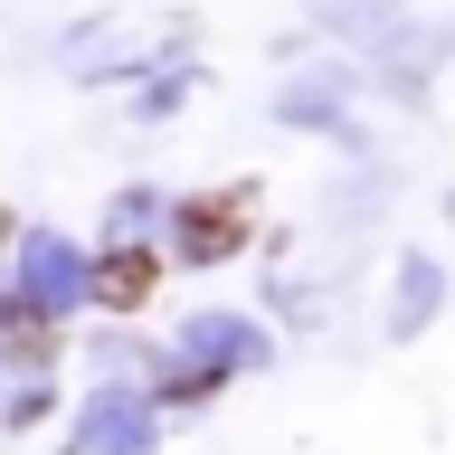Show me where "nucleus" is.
<instances>
[{
	"instance_id": "f257e3e1",
	"label": "nucleus",
	"mask_w": 455,
	"mask_h": 455,
	"mask_svg": "<svg viewBox=\"0 0 455 455\" xmlns=\"http://www.w3.org/2000/svg\"><path fill=\"white\" fill-rule=\"evenodd\" d=\"M180 247H190V256H237V247H247V190L190 199V209H180Z\"/></svg>"
},
{
	"instance_id": "f03ea898",
	"label": "nucleus",
	"mask_w": 455,
	"mask_h": 455,
	"mask_svg": "<svg viewBox=\"0 0 455 455\" xmlns=\"http://www.w3.org/2000/svg\"><path fill=\"white\" fill-rule=\"evenodd\" d=\"M152 284H162V256H152V247H114L105 266H95V304H105V313H142Z\"/></svg>"
}]
</instances>
